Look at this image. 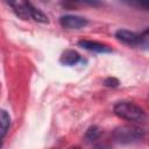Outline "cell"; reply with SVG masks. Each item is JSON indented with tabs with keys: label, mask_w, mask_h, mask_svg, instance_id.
<instances>
[{
	"label": "cell",
	"mask_w": 149,
	"mask_h": 149,
	"mask_svg": "<svg viewBox=\"0 0 149 149\" xmlns=\"http://www.w3.org/2000/svg\"><path fill=\"white\" fill-rule=\"evenodd\" d=\"M69 1H79V0H69Z\"/></svg>",
	"instance_id": "14"
},
{
	"label": "cell",
	"mask_w": 149,
	"mask_h": 149,
	"mask_svg": "<svg viewBox=\"0 0 149 149\" xmlns=\"http://www.w3.org/2000/svg\"><path fill=\"white\" fill-rule=\"evenodd\" d=\"M78 45L83 49L90 50V51H94V52H111L112 49L108 48L106 44H102L100 42L97 41H90V40H81L78 42Z\"/></svg>",
	"instance_id": "5"
},
{
	"label": "cell",
	"mask_w": 149,
	"mask_h": 149,
	"mask_svg": "<svg viewBox=\"0 0 149 149\" xmlns=\"http://www.w3.org/2000/svg\"><path fill=\"white\" fill-rule=\"evenodd\" d=\"M26 5H27V8H28V12H29V16L33 17L35 21L37 22H41V23H48L49 20H48V16L40 9L35 8L30 2L26 1Z\"/></svg>",
	"instance_id": "7"
},
{
	"label": "cell",
	"mask_w": 149,
	"mask_h": 149,
	"mask_svg": "<svg viewBox=\"0 0 149 149\" xmlns=\"http://www.w3.org/2000/svg\"><path fill=\"white\" fill-rule=\"evenodd\" d=\"M80 59V55L76 51V50H72V49H68L65 50L62 55H61V58H59V62L61 64L63 65H66V66H72V65H76Z\"/></svg>",
	"instance_id": "6"
},
{
	"label": "cell",
	"mask_w": 149,
	"mask_h": 149,
	"mask_svg": "<svg viewBox=\"0 0 149 149\" xmlns=\"http://www.w3.org/2000/svg\"><path fill=\"white\" fill-rule=\"evenodd\" d=\"M10 126V116L5 109H0V141L6 136Z\"/></svg>",
	"instance_id": "8"
},
{
	"label": "cell",
	"mask_w": 149,
	"mask_h": 149,
	"mask_svg": "<svg viewBox=\"0 0 149 149\" xmlns=\"http://www.w3.org/2000/svg\"><path fill=\"white\" fill-rule=\"evenodd\" d=\"M144 136V130L135 126H120L114 129L112 137L118 143H132L141 140Z\"/></svg>",
	"instance_id": "2"
},
{
	"label": "cell",
	"mask_w": 149,
	"mask_h": 149,
	"mask_svg": "<svg viewBox=\"0 0 149 149\" xmlns=\"http://www.w3.org/2000/svg\"><path fill=\"white\" fill-rule=\"evenodd\" d=\"M121 1L127 3L128 6L140 8L143 10H148V7H149V0H121Z\"/></svg>",
	"instance_id": "10"
},
{
	"label": "cell",
	"mask_w": 149,
	"mask_h": 149,
	"mask_svg": "<svg viewBox=\"0 0 149 149\" xmlns=\"http://www.w3.org/2000/svg\"><path fill=\"white\" fill-rule=\"evenodd\" d=\"M104 85L107 87H116L119 85V80L114 77H108L104 80Z\"/></svg>",
	"instance_id": "11"
},
{
	"label": "cell",
	"mask_w": 149,
	"mask_h": 149,
	"mask_svg": "<svg viewBox=\"0 0 149 149\" xmlns=\"http://www.w3.org/2000/svg\"><path fill=\"white\" fill-rule=\"evenodd\" d=\"M115 37L127 44V45H132V47H135V45H140L141 43V35L134 33V31H130V30H127V29H119L116 30L115 33Z\"/></svg>",
	"instance_id": "4"
},
{
	"label": "cell",
	"mask_w": 149,
	"mask_h": 149,
	"mask_svg": "<svg viewBox=\"0 0 149 149\" xmlns=\"http://www.w3.org/2000/svg\"><path fill=\"white\" fill-rule=\"evenodd\" d=\"M116 116L132 122H143L146 120V112L142 107L129 101H119L113 108Z\"/></svg>",
	"instance_id": "1"
},
{
	"label": "cell",
	"mask_w": 149,
	"mask_h": 149,
	"mask_svg": "<svg viewBox=\"0 0 149 149\" xmlns=\"http://www.w3.org/2000/svg\"><path fill=\"white\" fill-rule=\"evenodd\" d=\"M100 134H101V130L98 126H91L85 133V140L87 142H93L100 137Z\"/></svg>",
	"instance_id": "9"
},
{
	"label": "cell",
	"mask_w": 149,
	"mask_h": 149,
	"mask_svg": "<svg viewBox=\"0 0 149 149\" xmlns=\"http://www.w3.org/2000/svg\"><path fill=\"white\" fill-rule=\"evenodd\" d=\"M79 1H83V2L88 3V5H91V6H99V5L101 3L100 0H79Z\"/></svg>",
	"instance_id": "12"
},
{
	"label": "cell",
	"mask_w": 149,
	"mask_h": 149,
	"mask_svg": "<svg viewBox=\"0 0 149 149\" xmlns=\"http://www.w3.org/2000/svg\"><path fill=\"white\" fill-rule=\"evenodd\" d=\"M59 23L63 28L66 29H80L84 28L88 21L85 17L78 15H63L59 19Z\"/></svg>",
	"instance_id": "3"
},
{
	"label": "cell",
	"mask_w": 149,
	"mask_h": 149,
	"mask_svg": "<svg viewBox=\"0 0 149 149\" xmlns=\"http://www.w3.org/2000/svg\"><path fill=\"white\" fill-rule=\"evenodd\" d=\"M6 1H7V2H9L10 5H14V1H15V0H6Z\"/></svg>",
	"instance_id": "13"
}]
</instances>
